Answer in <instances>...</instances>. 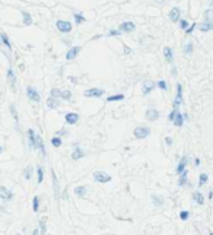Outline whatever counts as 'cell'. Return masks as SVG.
I'll use <instances>...</instances> for the list:
<instances>
[{
	"instance_id": "1",
	"label": "cell",
	"mask_w": 213,
	"mask_h": 235,
	"mask_svg": "<svg viewBox=\"0 0 213 235\" xmlns=\"http://www.w3.org/2000/svg\"><path fill=\"white\" fill-rule=\"evenodd\" d=\"M150 134V129L146 127V126H140V127H136L134 129V137L136 139H144Z\"/></svg>"
},
{
	"instance_id": "2",
	"label": "cell",
	"mask_w": 213,
	"mask_h": 235,
	"mask_svg": "<svg viewBox=\"0 0 213 235\" xmlns=\"http://www.w3.org/2000/svg\"><path fill=\"white\" fill-rule=\"evenodd\" d=\"M93 178L96 183H108L111 181V175H108L104 171H95L93 172Z\"/></svg>"
},
{
	"instance_id": "3",
	"label": "cell",
	"mask_w": 213,
	"mask_h": 235,
	"mask_svg": "<svg viewBox=\"0 0 213 235\" xmlns=\"http://www.w3.org/2000/svg\"><path fill=\"white\" fill-rule=\"evenodd\" d=\"M105 94V91L104 89H99V88H92V89H88V91H85L83 92V95L85 97H90V98H99V97H102Z\"/></svg>"
},
{
	"instance_id": "4",
	"label": "cell",
	"mask_w": 213,
	"mask_h": 235,
	"mask_svg": "<svg viewBox=\"0 0 213 235\" xmlns=\"http://www.w3.org/2000/svg\"><path fill=\"white\" fill-rule=\"evenodd\" d=\"M55 26L60 32H70L71 31V23L67 20H57L55 22Z\"/></svg>"
},
{
	"instance_id": "5",
	"label": "cell",
	"mask_w": 213,
	"mask_h": 235,
	"mask_svg": "<svg viewBox=\"0 0 213 235\" xmlns=\"http://www.w3.org/2000/svg\"><path fill=\"white\" fill-rule=\"evenodd\" d=\"M28 143H29V149H36V134L32 129H28Z\"/></svg>"
},
{
	"instance_id": "6",
	"label": "cell",
	"mask_w": 213,
	"mask_h": 235,
	"mask_svg": "<svg viewBox=\"0 0 213 235\" xmlns=\"http://www.w3.org/2000/svg\"><path fill=\"white\" fill-rule=\"evenodd\" d=\"M26 95H28L29 100L35 101V102L39 101V94H38V91H36L35 88H32V86H28V88H26Z\"/></svg>"
},
{
	"instance_id": "7",
	"label": "cell",
	"mask_w": 213,
	"mask_h": 235,
	"mask_svg": "<svg viewBox=\"0 0 213 235\" xmlns=\"http://www.w3.org/2000/svg\"><path fill=\"white\" fill-rule=\"evenodd\" d=\"M153 89H155V82H152V81H144L143 82V89H142L143 95H149Z\"/></svg>"
},
{
	"instance_id": "8",
	"label": "cell",
	"mask_w": 213,
	"mask_h": 235,
	"mask_svg": "<svg viewBox=\"0 0 213 235\" xmlns=\"http://www.w3.org/2000/svg\"><path fill=\"white\" fill-rule=\"evenodd\" d=\"M181 104H182V88H181L179 83H177V97H175V101H174V107L178 108Z\"/></svg>"
},
{
	"instance_id": "9",
	"label": "cell",
	"mask_w": 213,
	"mask_h": 235,
	"mask_svg": "<svg viewBox=\"0 0 213 235\" xmlns=\"http://www.w3.org/2000/svg\"><path fill=\"white\" fill-rule=\"evenodd\" d=\"M134 29H136V25L133 22H123L120 25V31H123V32H133Z\"/></svg>"
},
{
	"instance_id": "10",
	"label": "cell",
	"mask_w": 213,
	"mask_h": 235,
	"mask_svg": "<svg viewBox=\"0 0 213 235\" xmlns=\"http://www.w3.org/2000/svg\"><path fill=\"white\" fill-rule=\"evenodd\" d=\"M66 123L67 124H76L77 123V120H79V114L77 113H66Z\"/></svg>"
},
{
	"instance_id": "11",
	"label": "cell",
	"mask_w": 213,
	"mask_h": 235,
	"mask_svg": "<svg viewBox=\"0 0 213 235\" xmlns=\"http://www.w3.org/2000/svg\"><path fill=\"white\" fill-rule=\"evenodd\" d=\"M146 118H147L149 121H155V120H158V118H159L158 110H155V108H149V110L146 111Z\"/></svg>"
},
{
	"instance_id": "12",
	"label": "cell",
	"mask_w": 213,
	"mask_h": 235,
	"mask_svg": "<svg viewBox=\"0 0 213 235\" xmlns=\"http://www.w3.org/2000/svg\"><path fill=\"white\" fill-rule=\"evenodd\" d=\"M83 156H85V152L76 145V146H74V151H73V153H71V159L77 161V159H80V158H83Z\"/></svg>"
},
{
	"instance_id": "13",
	"label": "cell",
	"mask_w": 213,
	"mask_h": 235,
	"mask_svg": "<svg viewBox=\"0 0 213 235\" xmlns=\"http://www.w3.org/2000/svg\"><path fill=\"white\" fill-rule=\"evenodd\" d=\"M0 199H3V200H10V199H12V191H9L6 187H0Z\"/></svg>"
},
{
	"instance_id": "14",
	"label": "cell",
	"mask_w": 213,
	"mask_h": 235,
	"mask_svg": "<svg viewBox=\"0 0 213 235\" xmlns=\"http://www.w3.org/2000/svg\"><path fill=\"white\" fill-rule=\"evenodd\" d=\"M79 51H80V47H77V45H76V47H71L70 50L67 51V54H66V59H67V60H73V59L79 54Z\"/></svg>"
},
{
	"instance_id": "15",
	"label": "cell",
	"mask_w": 213,
	"mask_h": 235,
	"mask_svg": "<svg viewBox=\"0 0 213 235\" xmlns=\"http://www.w3.org/2000/svg\"><path fill=\"white\" fill-rule=\"evenodd\" d=\"M179 15H181V10H179L178 7H172V9H171V12H169V19H171L172 22H178Z\"/></svg>"
},
{
	"instance_id": "16",
	"label": "cell",
	"mask_w": 213,
	"mask_h": 235,
	"mask_svg": "<svg viewBox=\"0 0 213 235\" xmlns=\"http://www.w3.org/2000/svg\"><path fill=\"white\" fill-rule=\"evenodd\" d=\"M187 161H188V158H187V156H182V158H181V161H179V164H178V167H177V174H181V172H184V171H185Z\"/></svg>"
},
{
	"instance_id": "17",
	"label": "cell",
	"mask_w": 213,
	"mask_h": 235,
	"mask_svg": "<svg viewBox=\"0 0 213 235\" xmlns=\"http://www.w3.org/2000/svg\"><path fill=\"white\" fill-rule=\"evenodd\" d=\"M163 56H165V59H166L168 63H174V54H172V50L169 47L163 48Z\"/></svg>"
},
{
	"instance_id": "18",
	"label": "cell",
	"mask_w": 213,
	"mask_h": 235,
	"mask_svg": "<svg viewBox=\"0 0 213 235\" xmlns=\"http://www.w3.org/2000/svg\"><path fill=\"white\" fill-rule=\"evenodd\" d=\"M198 28H200V31H201V32H207V31H210V29L213 28V22H212V20H204V22H203Z\"/></svg>"
},
{
	"instance_id": "19",
	"label": "cell",
	"mask_w": 213,
	"mask_h": 235,
	"mask_svg": "<svg viewBox=\"0 0 213 235\" xmlns=\"http://www.w3.org/2000/svg\"><path fill=\"white\" fill-rule=\"evenodd\" d=\"M58 105H60V101H58V98H53V97H50V98L47 100V107H48V108H51V110L57 108Z\"/></svg>"
},
{
	"instance_id": "20",
	"label": "cell",
	"mask_w": 213,
	"mask_h": 235,
	"mask_svg": "<svg viewBox=\"0 0 213 235\" xmlns=\"http://www.w3.org/2000/svg\"><path fill=\"white\" fill-rule=\"evenodd\" d=\"M193 199H194V201L197 204H200V206L204 203V197H203V194H201L200 191H194V193H193Z\"/></svg>"
},
{
	"instance_id": "21",
	"label": "cell",
	"mask_w": 213,
	"mask_h": 235,
	"mask_svg": "<svg viewBox=\"0 0 213 235\" xmlns=\"http://www.w3.org/2000/svg\"><path fill=\"white\" fill-rule=\"evenodd\" d=\"M174 124H175L177 127H181V126L184 124V114H181V113L178 111L175 118H174Z\"/></svg>"
},
{
	"instance_id": "22",
	"label": "cell",
	"mask_w": 213,
	"mask_h": 235,
	"mask_svg": "<svg viewBox=\"0 0 213 235\" xmlns=\"http://www.w3.org/2000/svg\"><path fill=\"white\" fill-rule=\"evenodd\" d=\"M7 79H9V83L12 88H15V83H16V78H15V73H13V70L12 69H9L7 70Z\"/></svg>"
},
{
	"instance_id": "23",
	"label": "cell",
	"mask_w": 213,
	"mask_h": 235,
	"mask_svg": "<svg viewBox=\"0 0 213 235\" xmlns=\"http://www.w3.org/2000/svg\"><path fill=\"white\" fill-rule=\"evenodd\" d=\"M36 148L41 151V153L45 156V146H44V143H42V139H41V136H36Z\"/></svg>"
},
{
	"instance_id": "24",
	"label": "cell",
	"mask_w": 213,
	"mask_h": 235,
	"mask_svg": "<svg viewBox=\"0 0 213 235\" xmlns=\"http://www.w3.org/2000/svg\"><path fill=\"white\" fill-rule=\"evenodd\" d=\"M74 194L83 197V196L86 194V187H85V185H79V187H76V188H74Z\"/></svg>"
},
{
	"instance_id": "25",
	"label": "cell",
	"mask_w": 213,
	"mask_h": 235,
	"mask_svg": "<svg viewBox=\"0 0 213 235\" xmlns=\"http://www.w3.org/2000/svg\"><path fill=\"white\" fill-rule=\"evenodd\" d=\"M152 201H153V204L156 207H160L163 204V197H160V196H152Z\"/></svg>"
},
{
	"instance_id": "26",
	"label": "cell",
	"mask_w": 213,
	"mask_h": 235,
	"mask_svg": "<svg viewBox=\"0 0 213 235\" xmlns=\"http://www.w3.org/2000/svg\"><path fill=\"white\" fill-rule=\"evenodd\" d=\"M121 100H124V95H123V94H117V95H112V97H108V98H106L108 102H114V101H121Z\"/></svg>"
},
{
	"instance_id": "27",
	"label": "cell",
	"mask_w": 213,
	"mask_h": 235,
	"mask_svg": "<svg viewBox=\"0 0 213 235\" xmlns=\"http://www.w3.org/2000/svg\"><path fill=\"white\" fill-rule=\"evenodd\" d=\"M0 38H1V42H3V44H4L9 50H10V48H12V45H10V41H9L7 35H6V34H1V35H0Z\"/></svg>"
},
{
	"instance_id": "28",
	"label": "cell",
	"mask_w": 213,
	"mask_h": 235,
	"mask_svg": "<svg viewBox=\"0 0 213 235\" xmlns=\"http://www.w3.org/2000/svg\"><path fill=\"white\" fill-rule=\"evenodd\" d=\"M22 16H23V23H25V25H31V23H32L31 15H29L28 12H22Z\"/></svg>"
},
{
	"instance_id": "29",
	"label": "cell",
	"mask_w": 213,
	"mask_h": 235,
	"mask_svg": "<svg viewBox=\"0 0 213 235\" xmlns=\"http://www.w3.org/2000/svg\"><path fill=\"white\" fill-rule=\"evenodd\" d=\"M73 18H74V22H76L77 25H80V23H83V22H85V18H83L82 13H74Z\"/></svg>"
},
{
	"instance_id": "30",
	"label": "cell",
	"mask_w": 213,
	"mask_h": 235,
	"mask_svg": "<svg viewBox=\"0 0 213 235\" xmlns=\"http://www.w3.org/2000/svg\"><path fill=\"white\" fill-rule=\"evenodd\" d=\"M207 180H209V177H207V174H201L200 177H198V187H201V185H204L207 183Z\"/></svg>"
},
{
	"instance_id": "31",
	"label": "cell",
	"mask_w": 213,
	"mask_h": 235,
	"mask_svg": "<svg viewBox=\"0 0 213 235\" xmlns=\"http://www.w3.org/2000/svg\"><path fill=\"white\" fill-rule=\"evenodd\" d=\"M179 175H181V177H179V181H178V185H184L185 183H187V171L181 172Z\"/></svg>"
},
{
	"instance_id": "32",
	"label": "cell",
	"mask_w": 213,
	"mask_h": 235,
	"mask_svg": "<svg viewBox=\"0 0 213 235\" xmlns=\"http://www.w3.org/2000/svg\"><path fill=\"white\" fill-rule=\"evenodd\" d=\"M38 209H39V199H38V196H35V197L32 199V210H34V212H38Z\"/></svg>"
},
{
	"instance_id": "33",
	"label": "cell",
	"mask_w": 213,
	"mask_h": 235,
	"mask_svg": "<svg viewBox=\"0 0 213 235\" xmlns=\"http://www.w3.org/2000/svg\"><path fill=\"white\" fill-rule=\"evenodd\" d=\"M193 53V42H187L185 45H184V54H191Z\"/></svg>"
},
{
	"instance_id": "34",
	"label": "cell",
	"mask_w": 213,
	"mask_h": 235,
	"mask_svg": "<svg viewBox=\"0 0 213 235\" xmlns=\"http://www.w3.org/2000/svg\"><path fill=\"white\" fill-rule=\"evenodd\" d=\"M51 145H53L54 148H60V146H61V139H60L58 136L53 137V139H51Z\"/></svg>"
},
{
	"instance_id": "35",
	"label": "cell",
	"mask_w": 213,
	"mask_h": 235,
	"mask_svg": "<svg viewBox=\"0 0 213 235\" xmlns=\"http://www.w3.org/2000/svg\"><path fill=\"white\" fill-rule=\"evenodd\" d=\"M36 174H38V184L42 183V178H44V172H42V168L38 167L36 168Z\"/></svg>"
},
{
	"instance_id": "36",
	"label": "cell",
	"mask_w": 213,
	"mask_h": 235,
	"mask_svg": "<svg viewBox=\"0 0 213 235\" xmlns=\"http://www.w3.org/2000/svg\"><path fill=\"white\" fill-rule=\"evenodd\" d=\"M51 97H53V98H61V91L57 89V88L51 89Z\"/></svg>"
},
{
	"instance_id": "37",
	"label": "cell",
	"mask_w": 213,
	"mask_h": 235,
	"mask_svg": "<svg viewBox=\"0 0 213 235\" xmlns=\"http://www.w3.org/2000/svg\"><path fill=\"white\" fill-rule=\"evenodd\" d=\"M61 98H63V100H66V101H70L71 92H70V91H63V92H61Z\"/></svg>"
},
{
	"instance_id": "38",
	"label": "cell",
	"mask_w": 213,
	"mask_h": 235,
	"mask_svg": "<svg viewBox=\"0 0 213 235\" xmlns=\"http://www.w3.org/2000/svg\"><path fill=\"white\" fill-rule=\"evenodd\" d=\"M188 216H190V212H188V210H182V212L179 213V218H181V220H187V219H188Z\"/></svg>"
},
{
	"instance_id": "39",
	"label": "cell",
	"mask_w": 213,
	"mask_h": 235,
	"mask_svg": "<svg viewBox=\"0 0 213 235\" xmlns=\"http://www.w3.org/2000/svg\"><path fill=\"white\" fill-rule=\"evenodd\" d=\"M53 183H54V191H55V194H58V183H57V177H55L54 172H53Z\"/></svg>"
},
{
	"instance_id": "40",
	"label": "cell",
	"mask_w": 213,
	"mask_h": 235,
	"mask_svg": "<svg viewBox=\"0 0 213 235\" xmlns=\"http://www.w3.org/2000/svg\"><path fill=\"white\" fill-rule=\"evenodd\" d=\"M121 32H123V31H120V29H118V31H117V29H111V31L108 32V37H117V35H121Z\"/></svg>"
},
{
	"instance_id": "41",
	"label": "cell",
	"mask_w": 213,
	"mask_h": 235,
	"mask_svg": "<svg viewBox=\"0 0 213 235\" xmlns=\"http://www.w3.org/2000/svg\"><path fill=\"white\" fill-rule=\"evenodd\" d=\"M204 18H206V20H210L213 18V10L212 9H209V10H206L204 12Z\"/></svg>"
},
{
	"instance_id": "42",
	"label": "cell",
	"mask_w": 213,
	"mask_h": 235,
	"mask_svg": "<svg viewBox=\"0 0 213 235\" xmlns=\"http://www.w3.org/2000/svg\"><path fill=\"white\" fill-rule=\"evenodd\" d=\"M158 86H159V89H162V91H166V89H168V85H166L165 81H159V82H158Z\"/></svg>"
},
{
	"instance_id": "43",
	"label": "cell",
	"mask_w": 213,
	"mask_h": 235,
	"mask_svg": "<svg viewBox=\"0 0 213 235\" xmlns=\"http://www.w3.org/2000/svg\"><path fill=\"white\" fill-rule=\"evenodd\" d=\"M179 26H181V29H187V28H188V22L184 20V19H181V20H179Z\"/></svg>"
},
{
	"instance_id": "44",
	"label": "cell",
	"mask_w": 213,
	"mask_h": 235,
	"mask_svg": "<svg viewBox=\"0 0 213 235\" xmlns=\"http://www.w3.org/2000/svg\"><path fill=\"white\" fill-rule=\"evenodd\" d=\"M10 111H12V116H13V118L18 121V113H16V108H15V105H10Z\"/></svg>"
},
{
	"instance_id": "45",
	"label": "cell",
	"mask_w": 213,
	"mask_h": 235,
	"mask_svg": "<svg viewBox=\"0 0 213 235\" xmlns=\"http://www.w3.org/2000/svg\"><path fill=\"white\" fill-rule=\"evenodd\" d=\"M23 175H25V178H26V180H29V178H31V168H26V169H25V172H23Z\"/></svg>"
},
{
	"instance_id": "46",
	"label": "cell",
	"mask_w": 213,
	"mask_h": 235,
	"mask_svg": "<svg viewBox=\"0 0 213 235\" xmlns=\"http://www.w3.org/2000/svg\"><path fill=\"white\" fill-rule=\"evenodd\" d=\"M177 113H178V108H175V110H174V111L169 114V117H168V118H169L171 121H174V118H175V116H177Z\"/></svg>"
},
{
	"instance_id": "47",
	"label": "cell",
	"mask_w": 213,
	"mask_h": 235,
	"mask_svg": "<svg viewBox=\"0 0 213 235\" xmlns=\"http://www.w3.org/2000/svg\"><path fill=\"white\" fill-rule=\"evenodd\" d=\"M194 28H195V23H193L190 28H187V29H185V34H191L193 31H194Z\"/></svg>"
},
{
	"instance_id": "48",
	"label": "cell",
	"mask_w": 213,
	"mask_h": 235,
	"mask_svg": "<svg viewBox=\"0 0 213 235\" xmlns=\"http://www.w3.org/2000/svg\"><path fill=\"white\" fill-rule=\"evenodd\" d=\"M165 142H166V145H172V139H171V137H166Z\"/></svg>"
},
{
	"instance_id": "49",
	"label": "cell",
	"mask_w": 213,
	"mask_h": 235,
	"mask_svg": "<svg viewBox=\"0 0 213 235\" xmlns=\"http://www.w3.org/2000/svg\"><path fill=\"white\" fill-rule=\"evenodd\" d=\"M194 165H195V167H198V165H200V159H198V158H195V159H194Z\"/></svg>"
},
{
	"instance_id": "50",
	"label": "cell",
	"mask_w": 213,
	"mask_h": 235,
	"mask_svg": "<svg viewBox=\"0 0 213 235\" xmlns=\"http://www.w3.org/2000/svg\"><path fill=\"white\" fill-rule=\"evenodd\" d=\"M32 235H39V229H35V231L32 232Z\"/></svg>"
},
{
	"instance_id": "51",
	"label": "cell",
	"mask_w": 213,
	"mask_h": 235,
	"mask_svg": "<svg viewBox=\"0 0 213 235\" xmlns=\"http://www.w3.org/2000/svg\"><path fill=\"white\" fill-rule=\"evenodd\" d=\"M172 75H174V76L177 75V69H175V67H172Z\"/></svg>"
},
{
	"instance_id": "52",
	"label": "cell",
	"mask_w": 213,
	"mask_h": 235,
	"mask_svg": "<svg viewBox=\"0 0 213 235\" xmlns=\"http://www.w3.org/2000/svg\"><path fill=\"white\" fill-rule=\"evenodd\" d=\"M209 199H210V200H213V191H210V193H209Z\"/></svg>"
},
{
	"instance_id": "53",
	"label": "cell",
	"mask_w": 213,
	"mask_h": 235,
	"mask_svg": "<svg viewBox=\"0 0 213 235\" xmlns=\"http://www.w3.org/2000/svg\"><path fill=\"white\" fill-rule=\"evenodd\" d=\"M124 53H127V54H128V53H130V48H128V47H124Z\"/></svg>"
},
{
	"instance_id": "54",
	"label": "cell",
	"mask_w": 213,
	"mask_h": 235,
	"mask_svg": "<svg viewBox=\"0 0 213 235\" xmlns=\"http://www.w3.org/2000/svg\"><path fill=\"white\" fill-rule=\"evenodd\" d=\"M155 1H156V3H159V4H162V3H163L165 0H155Z\"/></svg>"
},
{
	"instance_id": "55",
	"label": "cell",
	"mask_w": 213,
	"mask_h": 235,
	"mask_svg": "<svg viewBox=\"0 0 213 235\" xmlns=\"http://www.w3.org/2000/svg\"><path fill=\"white\" fill-rule=\"evenodd\" d=\"M210 6H213V0H210Z\"/></svg>"
},
{
	"instance_id": "56",
	"label": "cell",
	"mask_w": 213,
	"mask_h": 235,
	"mask_svg": "<svg viewBox=\"0 0 213 235\" xmlns=\"http://www.w3.org/2000/svg\"><path fill=\"white\" fill-rule=\"evenodd\" d=\"M1 151H3V148H1V146H0V153H1Z\"/></svg>"
},
{
	"instance_id": "57",
	"label": "cell",
	"mask_w": 213,
	"mask_h": 235,
	"mask_svg": "<svg viewBox=\"0 0 213 235\" xmlns=\"http://www.w3.org/2000/svg\"><path fill=\"white\" fill-rule=\"evenodd\" d=\"M210 235H213V232H210Z\"/></svg>"
},
{
	"instance_id": "58",
	"label": "cell",
	"mask_w": 213,
	"mask_h": 235,
	"mask_svg": "<svg viewBox=\"0 0 213 235\" xmlns=\"http://www.w3.org/2000/svg\"><path fill=\"white\" fill-rule=\"evenodd\" d=\"M0 42H1V38H0Z\"/></svg>"
}]
</instances>
